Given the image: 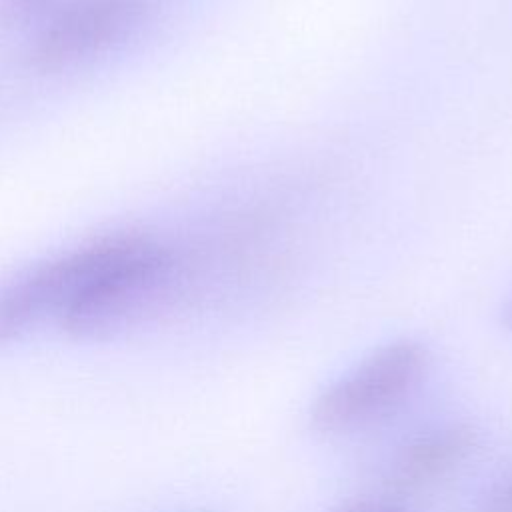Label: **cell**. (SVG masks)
<instances>
[{"label":"cell","mask_w":512,"mask_h":512,"mask_svg":"<svg viewBox=\"0 0 512 512\" xmlns=\"http://www.w3.org/2000/svg\"><path fill=\"white\" fill-rule=\"evenodd\" d=\"M56 4L58 0H0V10L12 18H28Z\"/></svg>","instance_id":"52a82bcc"},{"label":"cell","mask_w":512,"mask_h":512,"mask_svg":"<svg viewBox=\"0 0 512 512\" xmlns=\"http://www.w3.org/2000/svg\"><path fill=\"white\" fill-rule=\"evenodd\" d=\"M154 0H68L38 36L34 60L42 68H68L126 40L148 18Z\"/></svg>","instance_id":"3957f363"},{"label":"cell","mask_w":512,"mask_h":512,"mask_svg":"<svg viewBox=\"0 0 512 512\" xmlns=\"http://www.w3.org/2000/svg\"><path fill=\"white\" fill-rule=\"evenodd\" d=\"M478 432L472 424L450 422L430 428L404 442L384 470L392 492H418L456 472L476 450Z\"/></svg>","instance_id":"277c9868"},{"label":"cell","mask_w":512,"mask_h":512,"mask_svg":"<svg viewBox=\"0 0 512 512\" xmlns=\"http://www.w3.org/2000/svg\"><path fill=\"white\" fill-rule=\"evenodd\" d=\"M428 366L430 354L416 340L402 338L376 348L314 398L312 428L340 436L372 426L416 392Z\"/></svg>","instance_id":"6da1fadb"},{"label":"cell","mask_w":512,"mask_h":512,"mask_svg":"<svg viewBox=\"0 0 512 512\" xmlns=\"http://www.w3.org/2000/svg\"><path fill=\"white\" fill-rule=\"evenodd\" d=\"M506 324L512 328V300L508 304V310H506Z\"/></svg>","instance_id":"ba28073f"},{"label":"cell","mask_w":512,"mask_h":512,"mask_svg":"<svg viewBox=\"0 0 512 512\" xmlns=\"http://www.w3.org/2000/svg\"><path fill=\"white\" fill-rule=\"evenodd\" d=\"M132 234L104 236L26 270L0 288V346L48 318L60 320L76 296L126 248Z\"/></svg>","instance_id":"7a4b0ae2"},{"label":"cell","mask_w":512,"mask_h":512,"mask_svg":"<svg viewBox=\"0 0 512 512\" xmlns=\"http://www.w3.org/2000/svg\"><path fill=\"white\" fill-rule=\"evenodd\" d=\"M330 512H408L400 504L382 498H350L334 506Z\"/></svg>","instance_id":"8992f818"},{"label":"cell","mask_w":512,"mask_h":512,"mask_svg":"<svg viewBox=\"0 0 512 512\" xmlns=\"http://www.w3.org/2000/svg\"><path fill=\"white\" fill-rule=\"evenodd\" d=\"M474 512H512V468L486 490Z\"/></svg>","instance_id":"5b68a950"}]
</instances>
